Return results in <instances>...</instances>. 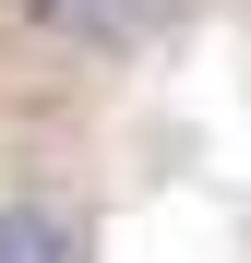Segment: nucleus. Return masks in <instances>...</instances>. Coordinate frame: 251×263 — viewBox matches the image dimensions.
<instances>
[{"label": "nucleus", "instance_id": "nucleus-1", "mask_svg": "<svg viewBox=\"0 0 251 263\" xmlns=\"http://www.w3.org/2000/svg\"><path fill=\"white\" fill-rule=\"evenodd\" d=\"M0 263H84V228H72V203H48V192L0 203Z\"/></svg>", "mask_w": 251, "mask_h": 263}, {"label": "nucleus", "instance_id": "nucleus-2", "mask_svg": "<svg viewBox=\"0 0 251 263\" xmlns=\"http://www.w3.org/2000/svg\"><path fill=\"white\" fill-rule=\"evenodd\" d=\"M36 24H84V0H36Z\"/></svg>", "mask_w": 251, "mask_h": 263}]
</instances>
